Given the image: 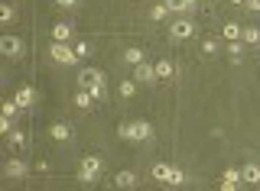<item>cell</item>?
<instances>
[{
  "label": "cell",
  "mask_w": 260,
  "mask_h": 191,
  "mask_svg": "<svg viewBox=\"0 0 260 191\" xmlns=\"http://www.w3.org/2000/svg\"><path fill=\"white\" fill-rule=\"evenodd\" d=\"M241 175H244V182H254V185H260V165H244V172H241Z\"/></svg>",
  "instance_id": "2e32d148"
},
{
  "label": "cell",
  "mask_w": 260,
  "mask_h": 191,
  "mask_svg": "<svg viewBox=\"0 0 260 191\" xmlns=\"http://www.w3.org/2000/svg\"><path fill=\"white\" fill-rule=\"evenodd\" d=\"M192 32H195V26H192L189 20H176L173 23V39H189Z\"/></svg>",
  "instance_id": "8992f818"
},
{
  "label": "cell",
  "mask_w": 260,
  "mask_h": 191,
  "mask_svg": "<svg viewBox=\"0 0 260 191\" xmlns=\"http://www.w3.org/2000/svg\"><path fill=\"white\" fill-rule=\"evenodd\" d=\"M182 182H186V178H182V172H179V168H169V178H166V185H176V188H179Z\"/></svg>",
  "instance_id": "44dd1931"
},
{
  "label": "cell",
  "mask_w": 260,
  "mask_h": 191,
  "mask_svg": "<svg viewBox=\"0 0 260 191\" xmlns=\"http://www.w3.org/2000/svg\"><path fill=\"white\" fill-rule=\"evenodd\" d=\"M166 13H173V10L166 7V3H156V7H153V10H150V16H153V20H163V16H166Z\"/></svg>",
  "instance_id": "7402d4cb"
},
{
  "label": "cell",
  "mask_w": 260,
  "mask_h": 191,
  "mask_svg": "<svg viewBox=\"0 0 260 191\" xmlns=\"http://www.w3.org/2000/svg\"><path fill=\"white\" fill-rule=\"evenodd\" d=\"M33 97H36V94H33L30 88H20V91H16V97H13V100H16V104H20V107L26 110V107H30V104H33Z\"/></svg>",
  "instance_id": "5bb4252c"
},
{
  "label": "cell",
  "mask_w": 260,
  "mask_h": 191,
  "mask_svg": "<svg viewBox=\"0 0 260 191\" xmlns=\"http://www.w3.org/2000/svg\"><path fill=\"white\" fill-rule=\"evenodd\" d=\"M10 143H13V146H23V133H10Z\"/></svg>",
  "instance_id": "83f0119b"
},
{
  "label": "cell",
  "mask_w": 260,
  "mask_h": 191,
  "mask_svg": "<svg viewBox=\"0 0 260 191\" xmlns=\"http://www.w3.org/2000/svg\"><path fill=\"white\" fill-rule=\"evenodd\" d=\"M0 52L10 55V59L20 55V39H16V36H0Z\"/></svg>",
  "instance_id": "5b68a950"
},
{
  "label": "cell",
  "mask_w": 260,
  "mask_h": 191,
  "mask_svg": "<svg viewBox=\"0 0 260 191\" xmlns=\"http://www.w3.org/2000/svg\"><path fill=\"white\" fill-rule=\"evenodd\" d=\"M91 100H95V97H91V91H88V88H81V91L75 94V104H78V107H91Z\"/></svg>",
  "instance_id": "ac0fdd59"
},
{
  "label": "cell",
  "mask_w": 260,
  "mask_h": 191,
  "mask_svg": "<svg viewBox=\"0 0 260 191\" xmlns=\"http://www.w3.org/2000/svg\"><path fill=\"white\" fill-rule=\"evenodd\" d=\"M16 110H20V104H16V100H7V104H3V117H13Z\"/></svg>",
  "instance_id": "d4e9b609"
},
{
  "label": "cell",
  "mask_w": 260,
  "mask_h": 191,
  "mask_svg": "<svg viewBox=\"0 0 260 191\" xmlns=\"http://www.w3.org/2000/svg\"><path fill=\"white\" fill-rule=\"evenodd\" d=\"M153 68H156V78H173V71H176V65L169 59H159L156 65H153Z\"/></svg>",
  "instance_id": "9c48e42d"
},
{
  "label": "cell",
  "mask_w": 260,
  "mask_h": 191,
  "mask_svg": "<svg viewBox=\"0 0 260 191\" xmlns=\"http://www.w3.org/2000/svg\"><path fill=\"white\" fill-rule=\"evenodd\" d=\"M55 3H59V7H75L78 0H55Z\"/></svg>",
  "instance_id": "f1b7e54d"
},
{
  "label": "cell",
  "mask_w": 260,
  "mask_h": 191,
  "mask_svg": "<svg viewBox=\"0 0 260 191\" xmlns=\"http://www.w3.org/2000/svg\"><path fill=\"white\" fill-rule=\"evenodd\" d=\"M241 52H244V49L237 46V42H231V55H234V62H241Z\"/></svg>",
  "instance_id": "4316f807"
},
{
  "label": "cell",
  "mask_w": 260,
  "mask_h": 191,
  "mask_svg": "<svg viewBox=\"0 0 260 191\" xmlns=\"http://www.w3.org/2000/svg\"><path fill=\"white\" fill-rule=\"evenodd\" d=\"M247 3H251V10H257V13H260V0H247Z\"/></svg>",
  "instance_id": "f546056e"
},
{
  "label": "cell",
  "mask_w": 260,
  "mask_h": 191,
  "mask_svg": "<svg viewBox=\"0 0 260 191\" xmlns=\"http://www.w3.org/2000/svg\"><path fill=\"white\" fill-rule=\"evenodd\" d=\"M241 36H244V26H237V23H228V26H224V39H231V42H237Z\"/></svg>",
  "instance_id": "e0dca14e"
},
{
  "label": "cell",
  "mask_w": 260,
  "mask_h": 191,
  "mask_svg": "<svg viewBox=\"0 0 260 191\" xmlns=\"http://www.w3.org/2000/svg\"><path fill=\"white\" fill-rule=\"evenodd\" d=\"M150 133H153V127L147 120H134V123H124V127H120V136H124V139H134V143L150 139Z\"/></svg>",
  "instance_id": "7a4b0ae2"
},
{
  "label": "cell",
  "mask_w": 260,
  "mask_h": 191,
  "mask_svg": "<svg viewBox=\"0 0 260 191\" xmlns=\"http://www.w3.org/2000/svg\"><path fill=\"white\" fill-rule=\"evenodd\" d=\"M114 185H117V188H134L137 175L134 172H117V175H114Z\"/></svg>",
  "instance_id": "30bf717a"
},
{
  "label": "cell",
  "mask_w": 260,
  "mask_h": 191,
  "mask_svg": "<svg viewBox=\"0 0 260 191\" xmlns=\"http://www.w3.org/2000/svg\"><path fill=\"white\" fill-rule=\"evenodd\" d=\"M153 78H156V68L147 65V62H140L137 65V81H153Z\"/></svg>",
  "instance_id": "7c38bea8"
},
{
  "label": "cell",
  "mask_w": 260,
  "mask_h": 191,
  "mask_svg": "<svg viewBox=\"0 0 260 191\" xmlns=\"http://www.w3.org/2000/svg\"><path fill=\"white\" fill-rule=\"evenodd\" d=\"M166 7H169V10H176V13H186V10H192V7H195V0H166Z\"/></svg>",
  "instance_id": "9a60e30c"
},
{
  "label": "cell",
  "mask_w": 260,
  "mask_h": 191,
  "mask_svg": "<svg viewBox=\"0 0 260 191\" xmlns=\"http://www.w3.org/2000/svg\"><path fill=\"white\" fill-rule=\"evenodd\" d=\"M244 42H260V30L257 26H247L244 30Z\"/></svg>",
  "instance_id": "603a6c76"
},
{
  "label": "cell",
  "mask_w": 260,
  "mask_h": 191,
  "mask_svg": "<svg viewBox=\"0 0 260 191\" xmlns=\"http://www.w3.org/2000/svg\"><path fill=\"white\" fill-rule=\"evenodd\" d=\"M69 36H72V26L69 23H55L52 26V42H65Z\"/></svg>",
  "instance_id": "8fae6325"
},
{
  "label": "cell",
  "mask_w": 260,
  "mask_h": 191,
  "mask_svg": "<svg viewBox=\"0 0 260 191\" xmlns=\"http://www.w3.org/2000/svg\"><path fill=\"white\" fill-rule=\"evenodd\" d=\"M124 62H130V65H140V62H143V52H140V49H127V52H124Z\"/></svg>",
  "instance_id": "ffe728a7"
},
{
  "label": "cell",
  "mask_w": 260,
  "mask_h": 191,
  "mask_svg": "<svg viewBox=\"0 0 260 191\" xmlns=\"http://www.w3.org/2000/svg\"><path fill=\"white\" fill-rule=\"evenodd\" d=\"M78 84H81V88H88L95 100H104V97H108V84H104V75L98 68H85L78 75Z\"/></svg>",
  "instance_id": "6da1fadb"
},
{
  "label": "cell",
  "mask_w": 260,
  "mask_h": 191,
  "mask_svg": "<svg viewBox=\"0 0 260 191\" xmlns=\"http://www.w3.org/2000/svg\"><path fill=\"white\" fill-rule=\"evenodd\" d=\"M134 81H120V94H124V97H134Z\"/></svg>",
  "instance_id": "cb8c5ba5"
},
{
  "label": "cell",
  "mask_w": 260,
  "mask_h": 191,
  "mask_svg": "<svg viewBox=\"0 0 260 191\" xmlns=\"http://www.w3.org/2000/svg\"><path fill=\"white\" fill-rule=\"evenodd\" d=\"M98 175H101V159L98 156H85L78 165V182L91 185V182H98Z\"/></svg>",
  "instance_id": "3957f363"
},
{
  "label": "cell",
  "mask_w": 260,
  "mask_h": 191,
  "mask_svg": "<svg viewBox=\"0 0 260 191\" xmlns=\"http://www.w3.org/2000/svg\"><path fill=\"white\" fill-rule=\"evenodd\" d=\"M49 52H52V59L59 62V65H75V62H78V52H75V49H69L65 42H52V49H49Z\"/></svg>",
  "instance_id": "277c9868"
},
{
  "label": "cell",
  "mask_w": 260,
  "mask_h": 191,
  "mask_svg": "<svg viewBox=\"0 0 260 191\" xmlns=\"http://www.w3.org/2000/svg\"><path fill=\"white\" fill-rule=\"evenodd\" d=\"M10 16H13V7H10V3H3V7H0V20H10Z\"/></svg>",
  "instance_id": "484cf974"
},
{
  "label": "cell",
  "mask_w": 260,
  "mask_h": 191,
  "mask_svg": "<svg viewBox=\"0 0 260 191\" xmlns=\"http://www.w3.org/2000/svg\"><path fill=\"white\" fill-rule=\"evenodd\" d=\"M241 178H244V175H241V172H234V168H228V172H224V182H221V188H237V185H241Z\"/></svg>",
  "instance_id": "4fadbf2b"
},
{
  "label": "cell",
  "mask_w": 260,
  "mask_h": 191,
  "mask_svg": "<svg viewBox=\"0 0 260 191\" xmlns=\"http://www.w3.org/2000/svg\"><path fill=\"white\" fill-rule=\"evenodd\" d=\"M169 168H173V165H163V162H156V165H153V178H156V182H166V178H169Z\"/></svg>",
  "instance_id": "d6986e66"
},
{
  "label": "cell",
  "mask_w": 260,
  "mask_h": 191,
  "mask_svg": "<svg viewBox=\"0 0 260 191\" xmlns=\"http://www.w3.org/2000/svg\"><path fill=\"white\" fill-rule=\"evenodd\" d=\"M3 172H7L10 178H20V175H26V165H23L20 159H10L7 165H3Z\"/></svg>",
  "instance_id": "ba28073f"
},
{
  "label": "cell",
  "mask_w": 260,
  "mask_h": 191,
  "mask_svg": "<svg viewBox=\"0 0 260 191\" xmlns=\"http://www.w3.org/2000/svg\"><path fill=\"white\" fill-rule=\"evenodd\" d=\"M49 133H52V139L65 143V139L72 136V127H69V123H52V127H49Z\"/></svg>",
  "instance_id": "52a82bcc"
}]
</instances>
